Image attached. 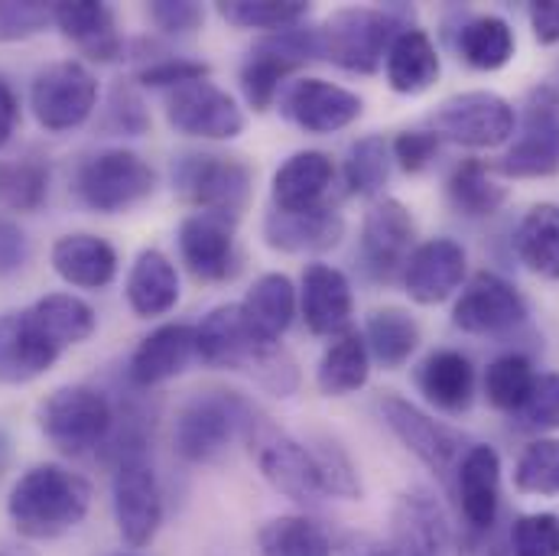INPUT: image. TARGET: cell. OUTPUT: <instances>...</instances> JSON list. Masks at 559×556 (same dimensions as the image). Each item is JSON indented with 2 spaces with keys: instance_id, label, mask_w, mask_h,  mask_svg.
<instances>
[{
  "instance_id": "1",
  "label": "cell",
  "mask_w": 559,
  "mask_h": 556,
  "mask_svg": "<svg viewBox=\"0 0 559 556\" xmlns=\"http://www.w3.org/2000/svg\"><path fill=\"white\" fill-rule=\"evenodd\" d=\"M95 326V309L72 293H49L20 312L0 316V385L36 381Z\"/></svg>"
},
{
  "instance_id": "2",
  "label": "cell",
  "mask_w": 559,
  "mask_h": 556,
  "mask_svg": "<svg viewBox=\"0 0 559 556\" xmlns=\"http://www.w3.org/2000/svg\"><path fill=\"white\" fill-rule=\"evenodd\" d=\"M195 355L209 368H225L254 378L261 388H267L277 398H289L299 388V371L289 352L280 342L264 339L248 322L241 303L215 306L195 326Z\"/></svg>"
},
{
  "instance_id": "3",
  "label": "cell",
  "mask_w": 559,
  "mask_h": 556,
  "mask_svg": "<svg viewBox=\"0 0 559 556\" xmlns=\"http://www.w3.org/2000/svg\"><path fill=\"white\" fill-rule=\"evenodd\" d=\"M88 508L92 485L56 462L23 472L7 498V514L26 541H56L75 531Z\"/></svg>"
},
{
  "instance_id": "4",
  "label": "cell",
  "mask_w": 559,
  "mask_h": 556,
  "mask_svg": "<svg viewBox=\"0 0 559 556\" xmlns=\"http://www.w3.org/2000/svg\"><path fill=\"white\" fill-rule=\"evenodd\" d=\"M407 29L397 10L384 7H342L325 16L319 33L322 59L345 72L374 75L388 59L391 43Z\"/></svg>"
},
{
  "instance_id": "5",
  "label": "cell",
  "mask_w": 559,
  "mask_h": 556,
  "mask_svg": "<svg viewBox=\"0 0 559 556\" xmlns=\"http://www.w3.org/2000/svg\"><path fill=\"white\" fill-rule=\"evenodd\" d=\"M173 186L195 212H222L241 218L254 192V169L241 156L182 153L173 163Z\"/></svg>"
},
{
  "instance_id": "6",
  "label": "cell",
  "mask_w": 559,
  "mask_h": 556,
  "mask_svg": "<svg viewBox=\"0 0 559 556\" xmlns=\"http://www.w3.org/2000/svg\"><path fill=\"white\" fill-rule=\"evenodd\" d=\"M241 436L248 442L254 465L261 469V475L277 488L280 495H286L293 501L325 498L312 452L306 442L289 436L283 426H277L271 417H264L258 407H251V414L241 426Z\"/></svg>"
},
{
  "instance_id": "7",
  "label": "cell",
  "mask_w": 559,
  "mask_h": 556,
  "mask_svg": "<svg viewBox=\"0 0 559 556\" xmlns=\"http://www.w3.org/2000/svg\"><path fill=\"white\" fill-rule=\"evenodd\" d=\"M251 407L254 404L235 391L192 394L176 414V426H173L176 452L195 465L215 462L231 446V439L241 433Z\"/></svg>"
},
{
  "instance_id": "8",
  "label": "cell",
  "mask_w": 559,
  "mask_h": 556,
  "mask_svg": "<svg viewBox=\"0 0 559 556\" xmlns=\"http://www.w3.org/2000/svg\"><path fill=\"white\" fill-rule=\"evenodd\" d=\"M449 547L452 531L442 505L429 492L414 488L397 498L388 541L358 537L342 551L345 556H445Z\"/></svg>"
},
{
  "instance_id": "9",
  "label": "cell",
  "mask_w": 559,
  "mask_h": 556,
  "mask_svg": "<svg viewBox=\"0 0 559 556\" xmlns=\"http://www.w3.org/2000/svg\"><path fill=\"white\" fill-rule=\"evenodd\" d=\"M39 429L59 452L82 456L108 442L115 429V411L102 391L85 385H69L52 391L39 404Z\"/></svg>"
},
{
  "instance_id": "10",
  "label": "cell",
  "mask_w": 559,
  "mask_h": 556,
  "mask_svg": "<svg viewBox=\"0 0 559 556\" xmlns=\"http://www.w3.org/2000/svg\"><path fill=\"white\" fill-rule=\"evenodd\" d=\"M153 189H156V169L140 153L124 146L102 150L75 169L79 199L102 215H115L138 205L146 196H153Z\"/></svg>"
},
{
  "instance_id": "11",
  "label": "cell",
  "mask_w": 559,
  "mask_h": 556,
  "mask_svg": "<svg viewBox=\"0 0 559 556\" xmlns=\"http://www.w3.org/2000/svg\"><path fill=\"white\" fill-rule=\"evenodd\" d=\"M518 115L498 92H459L436 105L429 128L439 140L468 150H495L514 138Z\"/></svg>"
},
{
  "instance_id": "12",
  "label": "cell",
  "mask_w": 559,
  "mask_h": 556,
  "mask_svg": "<svg viewBox=\"0 0 559 556\" xmlns=\"http://www.w3.org/2000/svg\"><path fill=\"white\" fill-rule=\"evenodd\" d=\"M95 105H98V79L75 59H62L39 69L29 85V108L39 128L52 134L85 125Z\"/></svg>"
},
{
  "instance_id": "13",
  "label": "cell",
  "mask_w": 559,
  "mask_h": 556,
  "mask_svg": "<svg viewBox=\"0 0 559 556\" xmlns=\"http://www.w3.org/2000/svg\"><path fill=\"white\" fill-rule=\"evenodd\" d=\"M495 169L508 179H550L559 173V95L534 88L524 102L521 138L514 140Z\"/></svg>"
},
{
  "instance_id": "14",
  "label": "cell",
  "mask_w": 559,
  "mask_h": 556,
  "mask_svg": "<svg viewBox=\"0 0 559 556\" xmlns=\"http://www.w3.org/2000/svg\"><path fill=\"white\" fill-rule=\"evenodd\" d=\"M527 322L524 293L495 271H478L452 306V326L465 335H504Z\"/></svg>"
},
{
  "instance_id": "15",
  "label": "cell",
  "mask_w": 559,
  "mask_h": 556,
  "mask_svg": "<svg viewBox=\"0 0 559 556\" xmlns=\"http://www.w3.org/2000/svg\"><path fill=\"white\" fill-rule=\"evenodd\" d=\"M115 521L128 547H150L163 524V495L146 456H128L115 465L111 482Z\"/></svg>"
},
{
  "instance_id": "16",
  "label": "cell",
  "mask_w": 559,
  "mask_h": 556,
  "mask_svg": "<svg viewBox=\"0 0 559 556\" xmlns=\"http://www.w3.org/2000/svg\"><path fill=\"white\" fill-rule=\"evenodd\" d=\"M381 417L391 426V433L417 456L432 475L445 478L449 472L459 469V462L465 456V449H462L465 439L449 423L423 414L417 404H411L401 394H388L381 401Z\"/></svg>"
},
{
  "instance_id": "17",
  "label": "cell",
  "mask_w": 559,
  "mask_h": 556,
  "mask_svg": "<svg viewBox=\"0 0 559 556\" xmlns=\"http://www.w3.org/2000/svg\"><path fill=\"white\" fill-rule=\"evenodd\" d=\"M166 121L186 138L235 140L245 134V111L209 79L173 88L166 98Z\"/></svg>"
},
{
  "instance_id": "18",
  "label": "cell",
  "mask_w": 559,
  "mask_h": 556,
  "mask_svg": "<svg viewBox=\"0 0 559 556\" xmlns=\"http://www.w3.org/2000/svg\"><path fill=\"white\" fill-rule=\"evenodd\" d=\"M417 251V222L401 199H378L361 222V261L374 280L404 274Z\"/></svg>"
},
{
  "instance_id": "19",
  "label": "cell",
  "mask_w": 559,
  "mask_h": 556,
  "mask_svg": "<svg viewBox=\"0 0 559 556\" xmlns=\"http://www.w3.org/2000/svg\"><path fill=\"white\" fill-rule=\"evenodd\" d=\"M280 111L289 125H296L306 134H335L355 125L365 111L361 95L325 82V79H296L283 98Z\"/></svg>"
},
{
  "instance_id": "20",
  "label": "cell",
  "mask_w": 559,
  "mask_h": 556,
  "mask_svg": "<svg viewBox=\"0 0 559 556\" xmlns=\"http://www.w3.org/2000/svg\"><path fill=\"white\" fill-rule=\"evenodd\" d=\"M235 228H238V218L222 215V212H192L182 218L179 255L192 277L218 283L238 274Z\"/></svg>"
},
{
  "instance_id": "21",
  "label": "cell",
  "mask_w": 559,
  "mask_h": 556,
  "mask_svg": "<svg viewBox=\"0 0 559 556\" xmlns=\"http://www.w3.org/2000/svg\"><path fill=\"white\" fill-rule=\"evenodd\" d=\"M468 258L465 248L452 238H429L417 245L404 268V289L419 306H439L445 303L465 280Z\"/></svg>"
},
{
  "instance_id": "22",
  "label": "cell",
  "mask_w": 559,
  "mask_h": 556,
  "mask_svg": "<svg viewBox=\"0 0 559 556\" xmlns=\"http://www.w3.org/2000/svg\"><path fill=\"white\" fill-rule=\"evenodd\" d=\"M299 309L312 335L338 339L352 329V316H355L352 283L332 264H309L302 271Z\"/></svg>"
},
{
  "instance_id": "23",
  "label": "cell",
  "mask_w": 559,
  "mask_h": 556,
  "mask_svg": "<svg viewBox=\"0 0 559 556\" xmlns=\"http://www.w3.org/2000/svg\"><path fill=\"white\" fill-rule=\"evenodd\" d=\"M455 488L462 518L472 531H491L501 508V456L488 442H475L465 449L455 469Z\"/></svg>"
},
{
  "instance_id": "24",
  "label": "cell",
  "mask_w": 559,
  "mask_h": 556,
  "mask_svg": "<svg viewBox=\"0 0 559 556\" xmlns=\"http://www.w3.org/2000/svg\"><path fill=\"white\" fill-rule=\"evenodd\" d=\"M195 358V329L186 322H169L153 329L131 355L128 375L138 388H156L179 378Z\"/></svg>"
},
{
  "instance_id": "25",
  "label": "cell",
  "mask_w": 559,
  "mask_h": 556,
  "mask_svg": "<svg viewBox=\"0 0 559 556\" xmlns=\"http://www.w3.org/2000/svg\"><path fill=\"white\" fill-rule=\"evenodd\" d=\"M264 238L283 255H322L338 248V241L345 238V218L329 205L299 215L274 209L264 218Z\"/></svg>"
},
{
  "instance_id": "26",
  "label": "cell",
  "mask_w": 559,
  "mask_h": 556,
  "mask_svg": "<svg viewBox=\"0 0 559 556\" xmlns=\"http://www.w3.org/2000/svg\"><path fill=\"white\" fill-rule=\"evenodd\" d=\"M335 179V163L322 150H299L274 173V209L277 212H312L325 205V192Z\"/></svg>"
},
{
  "instance_id": "27",
  "label": "cell",
  "mask_w": 559,
  "mask_h": 556,
  "mask_svg": "<svg viewBox=\"0 0 559 556\" xmlns=\"http://www.w3.org/2000/svg\"><path fill=\"white\" fill-rule=\"evenodd\" d=\"M52 23L62 29V36H69L95 62H111L124 49V43L118 36L115 10L108 3H95V0L52 3Z\"/></svg>"
},
{
  "instance_id": "28",
  "label": "cell",
  "mask_w": 559,
  "mask_h": 556,
  "mask_svg": "<svg viewBox=\"0 0 559 556\" xmlns=\"http://www.w3.org/2000/svg\"><path fill=\"white\" fill-rule=\"evenodd\" d=\"M419 394L442 414H465L475 401V368L455 348L429 352L417 368Z\"/></svg>"
},
{
  "instance_id": "29",
  "label": "cell",
  "mask_w": 559,
  "mask_h": 556,
  "mask_svg": "<svg viewBox=\"0 0 559 556\" xmlns=\"http://www.w3.org/2000/svg\"><path fill=\"white\" fill-rule=\"evenodd\" d=\"M52 271L79 289H105L118 277V251L98 235H62L52 245Z\"/></svg>"
},
{
  "instance_id": "30",
  "label": "cell",
  "mask_w": 559,
  "mask_h": 556,
  "mask_svg": "<svg viewBox=\"0 0 559 556\" xmlns=\"http://www.w3.org/2000/svg\"><path fill=\"white\" fill-rule=\"evenodd\" d=\"M384 72H388V85L397 95H423L439 82L442 62H439V49L429 39L426 29L407 26L388 49L384 59Z\"/></svg>"
},
{
  "instance_id": "31",
  "label": "cell",
  "mask_w": 559,
  "mask_h": 556,
  "mask_svg": "<svg viewBox=\"0 0 559 556\" xmlns=\"http://www.w3.org/2000/svg\"><path fill=\"white\" fill-rule=\"evenodd\" d=\"M124 293H128V303H131V309L138 312L140 319L166 316L179 303L176 264L156 248L140 251L131 274H128V283H124Z\"/></svg>"
},
{
  "instance_id": "32",
  "label": "cell",
  "mask_w": 559,
  "mask_h": 556,
  "mask_svg": "<svg viewBox=\"0 0 559 556\" xmlns=\"http://www.w3.org/2000/svg\"><path fill=\"white\" fill-rule=\"evenodd\" d=\"M371 378V355L365 345V335L348 329L345 335L332 339V345L322 352L316 368V385L325 398H348L361 391Z\"/></svg>"
},
{
  "instance_id": "33",
  "label": "cell",
  "mask_w": 559,
  "mask_h": 556,
  "mask_svg": "<svg viewBox=\"0 0 559 556\" xmlns=\"http://www.w3.org/2000/svg\"><path fill=\"white\" fill-rule=\"evenodd\" d=\"M423 342V332H419V322L401 306H384V309H374L365 322V345H368V355L388 368V371H397L411 362V355L419 348Z\"/></svg>"
},
{
  "instance_id": "34",
  "label": "cell",
  "mask_w": 559,
  "mask_h": 556,
  "mask_svg": "<svg viewBox=\"0 0 559 556\" xmlns=\"http://www.w3.org/2000/svg\"><path fill=\"white\" fill-rule=\"evenodd\" d=\"M514 251L521 264L544 280H559V205H531L514 232Z\"/></svg>"
},
{
  "instance_id": "35",
  "label": "cell",
  "mask_w": 559,
  "mask_h": 556,
  "mask_svg": "<svg viewBox=\"0 0 559 556\" xmlns=\"http://www.w3.org/2000/svg\"><path fill=\"white\" fill-rule=\"evenodd\" d=\"M455 49H459L465 66L478 69V72H498L514 59L518 39H514V29L504 16L481 13V16H472L459 29Z\"/></svg>"
},
{
  "instance_id": "36",
  "label": "cell",
  "mask_w": 559,
  "mask_h": 556,
  "mask_svg": "<svg viewBox=\"0 0 559 556\" xmlns=\"http://www.w3.org/2000/svg\"><path fill=\"white\" fill-rule=\"evenodd\" d=\"M241 312L248 322L271 342H280V335L289 329L296 316V286L286 274H264L251 283V289L241 299Z\"/></svg>"
},
{
  "instance_id": "37",
  "label": "cell",
  "mask_w": 559,
  "mask_h": 556,
  "mask_svg": "<svg viewBox=\"0 0 559 556\" xmlns=\"http://www.w3.org/2000/svg\"><path fill=\"white\" fill-rule=\"evenodd\" d=\"M445 196L452 202V209L465 218H491L495 212H501V205L508 202V189L498 186L488 173V166L475 156L462 159L449 179H445Z\"/></svg>"
},
{
  "instance_id": "38",
  "label": "cell",
  "mask_w": 559,
  "mask_h": 556,
  "mask_svg": "<svg viewBox=\"0 0 559 556\" xmlns=\"http://www.w3.org/2000/svg\"><path fill=\"white\" fill-rule=\"evenodd\" d=\"M261 556H332V537L325 528L302 514H280L258 531Z\"/></svg>"
},
{
  "instance_id": "39",
  "label": "cell",
  "mask_w": 559,
  "mask_h": 556,
  "mask_svg": "<svg viewBox=\"0 0 559 556\" xmlns=\"http://www.w3.org/2000/svg\"><path fill=\"white\" fill-rule=\"evenodd\" d=\"M537 381V371L531 365L527 355L508 352L501 358H495L485 371V398L495 411L501 414H518L524 407V401L531 398Z\"/></svg>"
},
{
  "instance_id": "40",
  "label": "cell",
  "mask_w": 559,
  "mask_h": 556,
  "mask_svg": "<svg viewBox=\"0 0 559 556\" xmlns=\"http://www.w3.org/2000/svg\"><path fill=\"white\" fill-rule=\"evenodd\" d=\"M345 186L358 199H374L391 176V146L381 134L355 140L345 156Z\"/></svg>"
},
{
  "instance_id": "41",
  "label": "cell",
  "mask_w": 559,
  "mask_h": 556,
  "mask_svg": "<svg viewBox=\"0 0 559 556\" xmlns=\"http://www.w3.org/2000/svg\"><path fill=\"white\" fill-rule=\"evenodd\" d=\"M218 16L238 29H289L309 16V3L302 0H225L218 3Z\"/></svg>"
},
{
  "instance_id": "42",
  "label": "cell",
  "mask_w": 559,
  "mask_h": 556,
  "mask_svg": "<svg viewBox=\"0 0 559 556\" xmlns=\"http://www.w3.org/2000/svg\"><path fill=\"white\" fill-rule=\"evenodd\" d=\"M296 69H299L296 62L283 59L271 46L258 43L251 49V56L245 59V66H241V92H245L248 105L254 111H267L274 105V98H277L283 79L289 72H296Z\"/></svg>"
},
{
  "instance_id": "43",
  "label": "cell",
  "mask_w": 559,
  "mask_h": 556,
  "mask_svg": "<svg viewBox=\"0 0 559 556\" xmlns=\"http://www.w3.org/2000/svg\"><path fill=\"white\" fill-rule=\"evenodd\" d=\"M514 488L521 495H559V436H540L524 446L514 465Z\"/></svg>"
},
{
  "instance_id": "44",
  "label": "cell",
  "mask_w": 559,
  "mask_h": 556,
  "mask_svg": "<svg viewBox=\"0 0 559 556\" xmlns=\"http://www.w3.org/2000/svg\"><path fill=\"white\" fill-rule=\"evenodd\" d=\"M49 192V166L39 159H0V209L36 212Z\"/></svg>"
},
{
  "instance_id": "45",
  "label": "cell",
  "mask_w": 559,
  "mask_h": 556,
  "mask_svg": "<svg viewBox=\"0 0 559 556\" xmlns=\"http://www.w3.org/2000/svg\"><path fill=\"white\" fill-rule=\"evenodd\" d=\"M309 452H312V462H316L325 498H345V501L361 498L358 469H355V462H352V456L345 452L342 442H335L332 436H316L309 442Z\"/></svg>"
},
{
  "instance_id": "46",
  "label": "cell",
  "mask_w": 559,
  "mask_h": 556,
  "mask_svg": "<svg viewBox=\"0 0 559 556\" xmlns=\"http://www.w3.org/2000/svg\"><path fill=\"white\" fill-rule=\"evenodd\" d=\"M511 556H559V518L550 511L521 514L511 524Z\"/></svg>"
},
{
  "instance_id": "47",
  "label": "cell",
  "mask_w": 559,
  "mask_h": 556,
  "mask_svg": "<svg viewBox=\"0 0 559 556\" xmlns=\"http://www.w3.org/2000/svg\"><path fill=\"white\" fill-rule=\"evenodd\" d=\"M521 429H534V433H554L559 429V375L547 371L537 375L531 398L524 401V407L514 414Z\"/></svg>"
},
{
  "instance_id": "48",
  "label": "cell",
  "mask_w": 559,
  "mask_h": 556,
  "mask_svg": "<svg viewBox=\"0 0 559 556\" xmlns=\"http://www.w3.org/2000/svg\"><path fill=\"white\" fill-rule=\"evenodd\" d=\"M150 128V115L140 102V95L131 85H115L108 108H105V131L124 134V138H140Z\"/></svg>"
},
{
  "instance_id": "49",
  "label": "cell",
  "mask_w": 559,
  "mask_h": 556,
  "mask_svg": "<svg viewBox=\"0 0 559 556\" xmlns=\"http://www.w3.org/2000/svg\"><path fill=\"white\" fill-rule=\"evenodd\" d=\"M140 85H150V88H182V85H192V82H202L209 79V66L205 62H192V59H159V62H150L140 69Z\"/></svg>"
},
{
  "instance_id": "50",
  "label": "cell",
  "mask_w": 559,
  "mask_h": 556,
  "mask_svg": "<svg viewBox=\"0 0 559 556\" xmlns=\"http://www.w3.org/2000/svg\"><path fill=\"white\" fill-rule=\"evenodd\" d=\"M439 143L442 140L436 138L432 131H401L391 143V153H394V159L401 163L404 173H423L436 159Z\"/></svg>"
},
{
  "instance_id": "51",
  "label": "cell",
  "mask_w": 559,
  "mask_h": 556,
  "mask_svg": "<svg viewBox=\"0 0 559 556\" xmlns=\"http://www.w3.org/2000/svg\"><path fill=\"white\" fill-rule=\"evenodd\" d=\"M146 13H150L153 26L169 33V36L173 33H192L205 20V10L192 0H156V3H150Z\"/></svg>"
},
{
  "instance_id": "52",
  "label": "cell",
  "mask_w": 559,
  "mask_h": 556,
  "mask_svg": "<svg viewBox=\"0 0 559 556\" xmlns=\"http://www.w3.org/2000/svg\"><path fill=\"white\" fill-rule=\"evenodd\" d=\"M49 20H52V7H43V3H0V39L33 36Z\"/></svg>"
},
{
  "instance_id": "53",
  "label": "cell",
  "mask_w": 559,
  "mask_h": 556,
  "mask_svg": "<svg viewBox=\"0 0 559 556\" xmlns=\"http://www.w3.org/2000/svg\"><path fill=\"white\" fill-rule=\"evenodd\" d=\"M29 261V241L23 228L10 218H0V277L16 274Z\"/></svg>"
},
{
  "instance_id": "54",
  "label": "cell",
  "mask_w": 559,
  "mask_h": 556,
  "mask_svg": "<svg viewBox=\"0 0 559 556\" xmlns=\"http://www.w3.org/2000/svg\"><path fill=\"white\" fill-rule=\"evenodd\" d=\"M534 39L540 46H557L559 43V0H537L527 10Z\"/></svg>"
},
{
  "instance_id": "55",
  "label": "cell",
  "mask_w": 559,
  "mask_h": 556,
  "mask_svg": "<svg viewBox=\"0 0 559 556\" xmlns=\"http://www.w3.org/2000/svg\"><path fill=\"white\" fill-rule=\"evenodd\" d=\"M16 121H20V102L13 95V88L0 79V146L13 138Z\"/></svg>"
},
{
  "instance_id": "56",
  "label": "cell",
  "mask_w": 559,
  "mask_h": 556,
  "mask_svg": "<svg viewBox=\"0 0 559 556\" xmlns=\"http://www.w3.org/2000/svg\"><path fill=\"white\" fill-rule=\"evenodd\" d=\"M0 556H36L26 547H13V544H0Z\"/></svg>"
},
{
  "instance_id": "57",
  "label": "cell",
  "mask_w": 559,
  "mask_h": 556,
  "mask_svg": "<svg viewBox=\"0 0 559 556\" xmlns=\"http://www.w3.org/2000/svg\"><path fill=\"white\" fill-rule=\"evenodd\" d=\"M108 556H140V554H131V551H121V554H108Z\"/></svg>"
}]
</instances>
